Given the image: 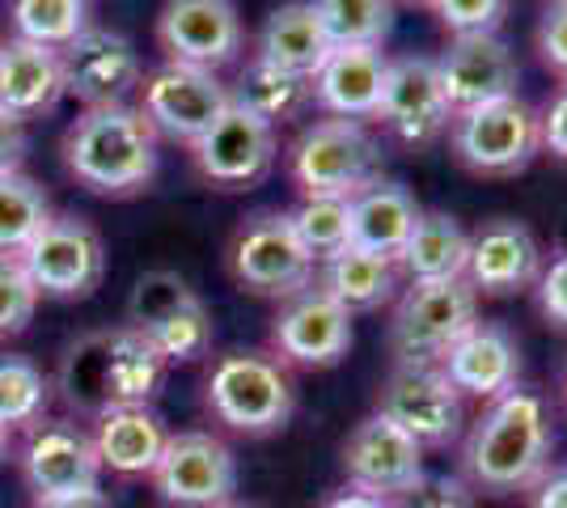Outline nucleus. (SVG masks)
I'll return each mask as SVG.
<instances>
[{"label":"nucleus","instance_id":"f257e3e1","mask_svg":"<svg viewBox=\"0 0 567 508\" xmlns=\"http://www.w3.org/2000/svg\"><path fill=\"white\" fill-rule=\"evenodd\" d=\"M166 377V356L136 326L85 331L60 356V398L76 415L102 419L118 407H148Z\"/></svg>","mask_w":567,"mask_h":508},{"label":"nucleus","instance_id":"f03ea898","mask_svg":"<svg viewBox=\"0 0 567 508\" xmlns=\"http://www.w3.org/2000/svg\"><path fill=\"white\" fill-rule=\"evenodd\" d=\"M550 449H555V428L546 403L534 390L513 386L492 398L474 419L462 466L474 487L508 496V491H529L543 479L550 470Z\"/></svg>","mask_w":567,"mask_h":508},{"label":"nucleus","instance_id":"7ed1b4c3","mask_svg":"<svg viewBox=\"0 0 567 508\" xmlns=\"http://www.w3.org/2000/svg\"><path fill=\"white\" fill-rule=\"evenodd\" d=\"M64 166L69 174L97 195L144 191L157 174V132L144 120L141 106H85L64 132Z\"/></svg>","mask_w":567,"mask_h":508},{"label":"nucleus","instance_id":"20e7f679","mask_svg":"<svg viewBox=\"0 0 567 508\" xmlns=\"http://www.w3.org/2000/svg\"><path fill=\"white\" fill-rule=\"evenodd\" d=\"M208 407L234 433H280L292 419V407H297L288 364L276 352H229V356H220L213 377H208Z\"/></svg>","mask_w":567,"mask_h":508},{"label":"nucleus","instance_id":"39448f33","mask_svg":"<svg viewBox=\"0 0 567 508\" xmlns=\"http://www.w3.org/2000/svg\"><path fill=\"white\" fill-rule=\"evenodd\" d=\"M445 136L453 157L478 178H513L543 153V120L520 94L457 111Z\"/></svg>","mask_w":567,"mask_h":508},{"label":"nucleus","instance_id":"423d86ee","mask_svg":"<svg viewBox=\"0 0 567 508\" xmlns=\"http://www.w3.org/2000/svg\"><path fill=\"white\" fill-rule=\"evenodd\" d=\"M288 174L301 195H339L352 199L381 178V145L360 120L309 123L288 148Z\"/></svg>","mask_w":567,"mask_h":508},{"label":"nucleus","instance_id":"0eeeda50","mask_svg":"<svg viewBox=\"0 0 567 508\" xmlns=\"http://www.w3.org/2000/svg\"><path fill=\"white\" fill-rule=\"evenodd\" d=\"M474 322H478V292L466 280H424L399 297L390 322V348L399 364H441Z\"/></svg>","mask_w":567,"mask_h":508},{"label":"nucleus","instance_id":"6e6552de","mask_svg":"<svg viewBox=\"0 0 567 508\" xmlns=\"http://www.w3.org/2000/svg\"><path fill=\"white\" fill-rule=\"evenodd\" d=\"M313 255L297 238L288 212H255L234 234L229 271L246 292L288 301L313 284Z\"/></svg>","mask_w":567,"mask_h":508},{"label":"nucleus","instance_id":"1a4fd4ad","mask_svg":"<svg viewBox=\"0 0 567 508\" xmlns=\"http://www.w3.org/2000/svg\"><path fill=\"white\" fill-rule=\"evenodd\" d=\"M18 259L25 276L34 280L39 297H55V301H81L106 276L102 234L85 217H72V212L51 217Z\"/></svg>","mask_w":567,"mask_h":508},{"label":"nucleus","instance_id":"9d476101","mask_svg":"<svg viewBox=\"0 0 567 508\" xmlns=\"http://www.w3.org/2000/svg\"><path fill=\"white\" fill-rule=\"evenodd\" d=\"M378 412L394 419L420 449H445L462 436L466 398L441 373V364H399L381 386Z\"/></svg>","mask_w":567,"mask_h":508},{"label":"nucleus","instance_id":"9b49d317","mask_svg":"<svg viewBox=\"0 0 567 508\" xmlns=\"http://www.w3.org/2000/svg\"><path fill=\"white\" fill-rule=\"evenodd\" d=\"M234 106L229 85L208 69H190V64H174L166 60L157 73L141 81V111L153 123L157 136L178 141V145H195L208 127H213L225 111Z\"/></svg>","mask_w":567,"mask_h":508},{"label":"nucleus","instance_id":"f8f14e48","mask_svg":"<svg viewBox=\"0 0 567 508\" xmlns=\"http://www.w3.org/2000/svg\"><path fill=\"white\" fill-rule=\"evenodd\" d=\"M373 120L402 145L424 148L441 141L453 123V106L445 97V85L436 76V60L432 55H394L385 64V85H381V102Z\"/></svg>","mask_w":567,"mask_h":508},{"label":"nucleus","instance_id":"ddd939ff","mask_svg":"<svg viewBox=\"0 0 567 508\" xmlns=\"http://www.w3.org/2000/svg\"><path fill=\"white\" fill-rule=\"evenodd\" d=\"M153 487L169 508H220L237 491L234 449L213 433H178L153 466Z\"/></svg>","mask_w":567,"mask_h":508},{"label":"nucleus","instance_id":"4468645a","mask_svg":"<svg viewBox=\"0 0 567 508\" xmlns=\"http://www.w3.org/2000/svg\"><path fill=\"white\" fill-rule=\"evenodd\" d=\"M157 43L174 64L225 69L246 48V25L234 0H166L157 13Z\"/></svg>","mask_w":567,"mask_h":508},{"label":"nucleus","instance_id":"2eb2a0df","mask_svg":"<svg viewBox=\"0 0 567 508\" xmlns=\"http://www.w3.org/2000/svg\"><path fill=\"white\" fill-rule=\"evenodd\" d=\"M60 60H64V90L85 106L127 102V94L141 90L144 81L136 43L106 25H85L69 48H60Z\"/></svg>","mask_w":567,"mask_h":508},{"label":"nucleus","instance_id":"dca6fc26","mask_svg":"<svg viewBox=\"0 0 567 508\" xmlns=\"http://www.w3.org/2000/svg\"><path fill=\"white\" fill-rule=\"evenodd\" d=\"M271 348L284 364L331 369L352 348V314L318 284H309L280 305L271 322Z\"/></svg>","mask_w":567,"mask_h":508},{"label":"nucleus","instance_id":"f3484780","mask_svg":"<svg viewBox=\"0 0 567 508\" xmlns=\"http://www.w3.org/2000/svg\"><path fill=\"white\" fill-rule=\"evenodd\" d=\"M276 127L255 120L250 111L229 106L220 120L190 145L195 169L213 183V187H250L271 174L276 166Z\"/></svg>","mask_w":567,"mask_h":508},{"label":"nucleus","instance_id":"a211bd4d","mask_svg":"<svg viewBox=\"0 0 567 508\" xmlns=\"http://www.w3.org/2000/svg\"><path fill=\"white\" fill-rule=\"evenodd\" d=\"M343 470H348V487L373 491L385 500H394L399 491L427 475L424 449L381 412L364 415L343 440Z\"/></svg>","mask_w":567,"mask_h":508},{"label":"nucleus","instance_id":"6ab92c4d","mask_svg":"<svg viewBox=\"0 0 567 508\" xmlns=\"http://www.w3.org/2000/svg\"><path fill=\"white\" fill-rule=\"evenodd\" d=\"M436 60V76L445 85L453 115L457 111H471L483 102H496V97H513L520 85V64L513 48L499 39V34H462L450 39V48Z\"/></svg>","mask_w":567,"mask_h":508},{"label":"nucleus","instance_id":"aec40b11","mask_svg":"<svg viewBox=\"0 0 567 508\" xmlns=\"http://www.w3.org/2000/svg\"><path fill=\"white\" fill-rule=\"evenodd\" d=\"M543 267V246L525 220L496 217L471 234L466 284L483 297H513L520 289H534Z\"/></svg>","mask_w":567,"mask_h":508},{"label":"nucleus","instance_id":"412c9836","mask_svg":"<svg viewBox=\"0 0 567 508\" xmlns=\"http://www.w3.org/2000/svg\"><path fill=\"white\" fill-rule=\"evenodd\" d=\"M25 484L34 500L43 496H69V491H90L102 479V458L94 449V436L81 433L69 419L39 424L22 454Z\"/></svg>","mask_w":567,"mask_h":508},{"label":"nucleus","instance_id":"4be33fe9","mask_svg":"<svg viewBox=\"0 0 567 508\" xmlns=\"http://www.w3.org/2000/svg\"><path fill=\"white\" fill-rule=\"evenodd\" d=\"M441 373L450 377L462 398L492 403L520 377V343L504 322H474L466 335L453 343L441 361Z\"/></svg>","mask_w":567,"mask_h":508},{"label":"nucleus","instance_id":"5701e85b","mask_svg":"<svg viewBox=\"0 0 567 508\" xmlns=\"http://www.w3.org/2000/svg\"><path fill=\"white\" fill-rule=\"evenodd\" d=\"M390 55L381 48H334L313 73V106L334 120H373Z\"/></svg>","mask_w":567,"mask_h":508},{"label":"nucleus","instance_id":"b1692460","mask_svg":"<svg viewBox=\"0 0 567 508\" xmlns=\"http://www.w3.org/2000/svg\"><path fill=\"white\" fill-rule=\"evenodd\" d=\"M64 90V60L55 48L9 39L0 51V106L18 120H39L60 106Z\"/></svg>","mask_w":567,"mask_h":508},{"label":"nucleus","instance_id":"393cba45","mask_svg":"<svg viewBox=\"0 0 567 508\" xmlns=\"http://www.w3.org/2000/svg\"><path fill=\"white\" fill-rule=\"evenodd\" d=\"M331 39H327V25L318 18V9L309 0H288L280 9L267 13V22L259 30V60L276 64L284 73L309 76L327 64L331 55Z\"/></svg>","mask_w":567,"mask_h":508},{"label":"nucleus","instance_id":"a878e982","mask_svg":"<svg viewBox=\"0 0 567 508\" xmlns=\"http://www.w3.org/2000/svg\"><path fill=\"white\" fill-rule=\"evenodd\" d=\"M420 217H424V208H420L415 195L402 183L378 178L360 195H352V246L394 259Z\"/></svg>","mask_w":567,"mask_h":508},{"label":"nucleus","instance_id":"bb28decb","mask_svg":"<svg viewBox=\"0 0 567 508\" xmlns=\"http://www.w3.org/2000/svg\"><path fill=\"white\" fill-rule=\"evenodd\" d=\"M466 259H471V234L462 220L450 212H424L415 220L411 238L394 255V267L411 284L424 280H466Z\"/></svg>","mask_w":567,"mask_h":508},{"label":"nucleus","instance_id":"cd10ccee","mask_svg":"<svg viewBox=\"0 0 567 508\" xmlns=\"http://www.w3.org/2000/svg\"><path fill=\"white\" fill-rule=\"evenodd\" d=\"M94 449L115 475H153L166 449V424L153 407H118L94 419Z\"/></svg>","mask_w":567,"mask_h":508},{"label":"nucleus","instance_id":"c85d7f7f","mask_svg":"<svg viewBox=\"0 0 567 508\" xmlns=\"http://www.w3.org/2000/svg\"><path fill=\"white\" fill-rule=\"evenodd\" d=\"M394 284H399L394 259L373 255V250H360V246H343L339 255L322 259V280H318V289L327 292V297H334L348 314L381 310L394 297Z\"/></svg>","mask_w":567,"mask_h":508},{"label":"nucleus","instance_id":"c756f323","mask_svg":"<svg viewBox=\"0 0 567 508\" xmlns=\"http://www.w3.org/2000/svg\"><path fill=\"white\" fill-rule=\"evenodd\" d=\"M229 97H234V106H241V111H250L255 120L276 127V123L301 120L309 106H313V81L297 73H284L276 64L250 55V60L241 64V73H237Z\"/></svg>","mask_w":567,"mask_h":508},{"label":"nucleus","instance_id":"7c9ffc66","mask_svg":"<svg viewBox=\"0 0 567 508\" xmlns=\"http://www.w3.org/2000/svg\"><path fill=\"white\" fill-rule=\"evenodd\" d=\"M51 217L55 212H51L48 191L30 174H22V169L0 174V255L18 259Z\"/></svg>","mask_w":567,"mask_h":508},{"label":"nucleus","instance_id":"2f4dec72","mask_svg":"<svg viewBox=\"0 0 567 508\" xmlns=\"http://www.w3.org/2000/svg\"><path fill=\"white\" fill-rule=\"evenodd\" d=\"M331 48H381L394 30V0H309Z\"/></svg>","mask_w":567,"mask_h":508},{"label":"nucleus","instance_id":"473e14b6","mask_svg":"<svg viewBox=\"0 0 567 508\" xmlns=\"http://www.w3.org/2000/svg\"><path fill=\"white\" fill-rule=\"evenodd\" d=\"M9 22L13 39L60 51L90 25V0H9Z\"/></svg>","mask_w":567,"mask_h":508},{"label":"nucleus","instance_id":"72a5a7b5","mask_svg":"<svg viewBox=\"0 0 567 508\" xmlns=\"http://www.w3.org/2000/svg\"><path fill=\"white\" fill-rule=\"evenodd\" d=\"M297 238L306 242L313 263L339 255L343 246H352V199L339 195H301V204L288 212Z\"/></svg>","mask_w":567,"mask_h":508},{"label":"nucleus","instance_id":"f704fd0d","mask_svg":"<svg viewBox=\"0 0 567 508\" xmlns=\"http://www.w3.org/2000/svg\"><path fill=\"white\" fill-rule=\"evenodd\" d=\"M48 377L25 356H0V424L25 428L48 407Z\"/></svg>","mask_w":567,"mask_h":508},{"label":"nucleus","instance_id":"c9c22d12","mask_svg":"<svg viewBox=\"0 0 567 508\" xmlns=\"http://www.w3.org/2000/svg\"><path fill=\"white\" fill-rule=\"evenodd\" d=\"M187 301H195V289H190L178 271H166V267L144 271L141 280L132 284V297H127V326H136V331L148 335L169 314H178Z\"/></svg>","mask_w":567,"mask_h":508},{"label":"nucleus","instance_id":"e433bc0d","mask_svg":"<svg viewBox=\"0 0 567 508\" xmlns=\"http://www.w3.org/2000/svg\"><path fill=\"white\" fill-rule=\"evenodd\" d=\"M148 339L157 343V352L166 356V364L199 361V356H208V348H213V314H208V305L195 297L178 314H169L162 326H153Z\"/></svg>","mask_w":567,"mask_h":508},{"label":"nucleus","instance_id":"4c0bfd02","mask_svg":"<svg viewBox=\"0 0 567 508\" xmlns=\"http://www.w3.org/2000/svg\"><path fill=\"white\" fill-rule=\"evenodd\" d=\"M39 289L34 280L25 276L22 259L13 255H0V339L4 335H22L30 326V318L39 310Z\"/></svg>","mask_w":567,"mask_h":508},{"label":"nucleus","instance_id":"58836bf2","mask_svg":"<svg viewBox=\"0 0 567 508\" xmlns=\"http://www.w3.org/2000/svg\"><path fill=\"white\" fill-rule=\"evenodd\" d=\"M432 13L453 39H462V34H499V25L508 18V0H432Z\"/></svg>","mask_w":567,"mask_h":508},{"label":"nucleus","instance_id":"ea45409f","mask_svg":"<svg viewBox=\"0 0 567 508\" xmlns=\"http://www.w3.org/2000/svg\"><path fill=\"white\" fill-rule=\"evenodd\" d=\"M394 508H474L471 484L453 479V475H424L420 484H411L406 491H399Z\"/></svg>","mask_w":567,"mask_h":508},{"label":"nucleus","instance_id":"a19ab883","mask_svg":"<svg viewBox=\"0 0 567 508\" xmlns=\"http://www.w3.org/2000/svg\"><path fill=\"white\" fill-rule=\"evenodd\" d=\"M538 55L546 73L567 81V0H550L538 18Z\"/></svg>","mask_w":567,"mask_h":508},{"label":"nucleus","instance_id":"79ce46f5","mask_svg":"<svg viewBox=\"0 0 567 508\" xmlns=\"http://www.w3.org/2000/svg\"><path fill=\"white\" fill-rule=\"evenodd\" d=\"M538 305H543V314L550 322H559L567 326V250L559 259H550V267H543V276H538Z\"/></svg>","mask_w":567,"mask_h":508},{"label":"nucleus","instance_id":"37998d69","mask_svg":"<svg viewBox=\"0 0 567 508\" xmlns=\"http://www.w3.org/2000/svg\"><path fill=\"white\" fill-rule=\"evenodd\" d=\"M543 120V148L550 157L567 162V81L559 85V94L546 102V111H538Z\"/></svg>","mask_w":567,"mask_h":508},{"label":"nucleus","instance_id":"c03bdc74","mask_svg":"<svg viewBox=\"0 0 567 508\" xmlns=\"http://www.w3.org/2000/svg\"><path fill=\"white\" fill-rule=\"evenodd\" d=\"M25 145H30V141H25V120H18L13 111L0 106V174L22 166Z\"/></svg>","mask_w":567,"mask_h":508},{"label":"nucleus","instance_id":"a18cd8bd","mask_svg":"<svg viewBox=\"0 0 567 508\" xmlns=\"http://www.w3.org/2000/svg\"><path fill=\"white\" fill-rule=\"evenodd\" d=\"M529 508H567V466H550L543 479L529 487Z\"/></svg>","mask_w":567,"mask_h":508},{"label":"nucleus","instance_id":"49530a36","mask_svg":"<svg viewBox=\"0 0 567 508\" xmlns=\"http://www.w3.org/2000/svg\"><path fill=\"white\" fill-rule=\"evenodd\" d=\"M34 508H115L111 496L102 487H90V491H69V496H43L34 500Z\"/></svg>","mask_w":567,"mask_h":508},{"label":"nucleus","instance_id":"de8ad7c7","mask_svg":"<svg viewBox=\"0 0 567 508\" xmlns=\"http://www.w3.org/2000/svg\"><path fill=\"white\" fill-rule=\"evenodd\" d=\"M322 508H394L385 496H373V491H360V487H343V491H334L331 500Z\"/></svg>","mask_w":567,"mask_h":508},{"label":"nucleus","instance_id":"09e8293b","mask_svg":"<svg viewBox=\"0 0 567 508\" xmlns=\"http://www.w3.org/2000/svg\"><path fill=\"white\" fill-rule=\"evenodd\" d=\"M4 454H9V428L0 424V462H4Z\"/></svg>","mask_w":567,"mask_h":508},{"label":"nucleus","instance_id":"8fccbe9b","mask_svg":"<svg viewBox=\"0 0 567 508\" xmlns=\"http://www.w3.org/2000/svg\"><path fill=\"white\" fill-rule=\"evenodd\" d=\"M559 398L567 403V361H564V369H559Z\"/></svg>","mask_w":567,"mask_h":508},{"label":"nucleus","instance_id":"3c124183","mask_svg":"<svg viewBox=\"0 0 567 508\" xmlns=\"http://www.w3.org/2000/svg\"><path fill=\"white\" fill-rule=\"evenodd\" d=\"M220 508H259V505H241V500H229V505H220Z\"/></svg>","mask_w":567,"mask_h":508},{"label":"nucleus","instance_id":"603ef678","mask_svg":"<svg viewBox=\"0 0 567 508\" xmlns=\"http://www.w3.org/2000/svg\"><path fill=\"white\" fill-rule=\"evenodd\" d=\"M406 4H427V9H432V0H406Z\"/></svg>","mask_w":567,"mask_h":508},{"label":"nucleus","instance_id":"864d4df0","mask_svg":"<svg viewBox=\"0 0 567 508\" xmlns=\"http://www.w3.org/2000/svg\"><path fill=\"white\" fill-rule=\"evenodd\" d=\"M0 51H4V34H0Z\"/></svg>","mask_w":567,"mask_h":508}]
</instances>
